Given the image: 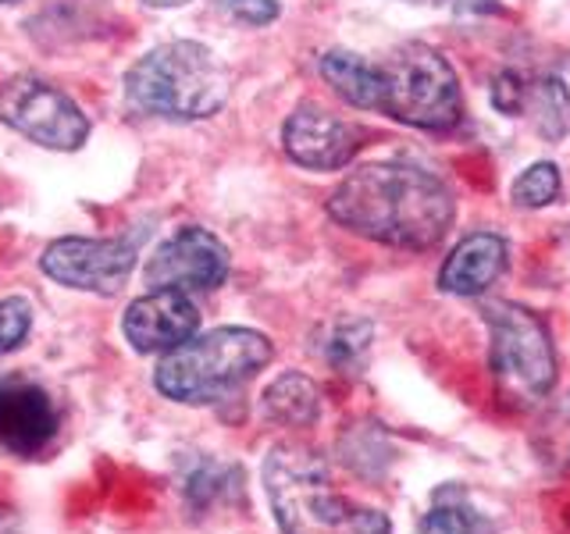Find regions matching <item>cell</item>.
<instances>
[{
    "mask_svg": "<svg viewBox=\"0 0 570 534\" xmlns=\"http://www.w3.org/2000/svg\"><path fill=\"white\" fill-rule=\"evenodd\" d=\"M328 214L353 236L396 249H432L456 218L445 182L410 160H385L350 171L328 196Z\"/></svg>",
    "mask_w": 570,
    "mask_h": 534,
    "instance_id": "6da1fadb",
    "label": "cell"
},
{
    "mask_svg": "<svg viewBox=\"0 0 570 534\" xmlns=\"http://www.w3.org/2000/svg\"><path fill=\"white\" fill-rule=\"evenodd\" d=\"M481 320L489 328V367L499 403L510 414L534 409L557 385V349L546 320L510 299L489 303Z\"/></svg>",
    "mask_w": 570,
    "mask_h": 534,
    "instance_id": "5b68a950",
    "label": "cell"
},
{
    "mask_svg": "<svg viewBox=\"0 0 570 534\" xmlns=\"http://www.w3.org/2000/svg\"><path fill=\"white\" fill-rule=\"evenodd\" d=\"M228 68L193 40L160 43L129 68L125 97L139 115L196 121L218 115L228 100Z\"/></svg>",
    "mask_w": 570,
    "mask_h": 534,
    "instance_id": "3957f363",
    "label": "cell"
},
{
    "mask_svg": "<svg viewBox=\"0 0 570 534\" xmlns=\"http://www.w3.org/2000/svg\"><path fill=\"white\" fill-rule=\"evenodd\" d=\"M218 4L243 26H267L278 18V0H218Z\"/></svg>",
    "mask_w": 570,
    "mask_h": 534,
    "instance_id": "603a6c76",
    "label": "cell"
},
{
    "mask_svg": "<svg viewBox=\"0 0 570 534\" xmlns=\"http://www.w3.org/2000/svg\"><path fill=\"white\" fill-rule=\"evenodd\" d=\"M382 71V115L410 129L445 132L463 118L460 79L435 47L410 40L379 65Z\"/></svg>",
    "mask_w": 570,
    "mask_h": 534,
    "instance_id": "8992f818",
    "label": "cell"
},
{
    "mask_svg": "<svg viewBox=\"0 0 570 534\" xmlns=\"http://www.w3.org/2000/svg\"><path fill=\"white\" fill-rule=\"evenodd\" d=\"M0 4H18V0H0Z\"/></svg>",
    "mask_w": 570,
    "mask_h": 534,
    "instance_id": "83f0119b",
    "label": "cell"
},
{
    "mask_svg": "<svg viewBox=\"0 0 570 534\" xmlns=\"http://www.w3.org/2000/svg\"><path fill=\"white\" fill-rule=\"evenodd\" d=\"M264 414L285 427H311L321 414V388L307 374H282L264 392Z\"/></svg>",
    "mask_w": 570,
    "mask_h": 534,
    "instance_id": "9a60e30c",
    "label": "cell"
},
{
    "mask_svg": "<svg viewBox=\"0 0 570 534\" xmlns=\"http://www.w3.org/2000/svg\"><path fill=\"white\" fill-rule=\"evenodd\" d=\"M364 132L317 103H299L282 125V147L293 165L311 171L346 168L364 147Z\"/></svg>",
    "mask_w": 570,
    "mask_h": 534,
    "instance_id": "30bf717a",
    "label": "cell"
},
{
    "mask_svg": "<svg viewBox=\"0 0 570 534\" xmlns=\"http://www.w3.org/2000/svg\"><path fill=\"white\" fill-rule=\"evenodd\" d=\"M421 534H495V521L468 506L463 498H445L424 513Z\"/></svg>",
    "mask_w": 570,
    "mask_h": 534,
    "instance_id": "d6986e66",
    "label": "cell"
},
{
    "mask_svg": "<svg viewBox=\"0 0 570 534\" xmlns=\"http://www.w3.org/2000/svg\"><path fill=\"white\" fill-rule=\"evenodd\" d=\"M43 275L68 285V289L82 293H100L111 296L118 293L125 278L136 267V246L129 239H79L68 236L43 249L40 257Z\"/></svg>",
    "mask_w": 570,
    "mask_h": 534,
    "instance_id": "ba28073f",
    "label": "cell"
},
{
    "mask_svg": "<svg viewBox=\"0 0 570 534\" xmlns=\"http://www.w3.org/2000/svg\"><path fill=\"white\" fill-rule=\"evenodd\" d=\"M507 257L510 249L503 236H495V231H471V236H463L450 249V257H445L439 271V285L453 296H481L507 271Z\"/></svg>",
    "mask_w": 570,
    "mask_h": 534,
    "instance_id": "4fadbf2b",
    "label": "cell"
},
{
    "mask_svg": "<svg viewBox=\"0 0 570 534\" xmlns=\"http://www.w3.org/2000/svg\"><path fill=\"white\" fill-rule=\"evenodd\" d=\"M196 325H200V310H196L189 293L150 289L147 296L129 303L121 332L136 353H168L193 338Z\"/></svg>",
    "mask_w": 570,
    "mask_h": 534,
    "instance_id": "7c38bea8",
    "label": "cell"
},
{
    "mask_svg": "<svg viewBox=\"0 0 570 534\" xmlns=\"http://www.w3.org/2000/svg\"><path fill=\"white\" fill-rule=\"evenodd\" d=\"M524 111L546 142H560L570 132V89L557 76H542L528 86Z\"/></svg>",
    "mask_w": 570,
    "mask_h": 534,
    "instance_id": "2e32d148",
    "label": "cell"
},
{
    "mask_svg": "<svg viewBox=\"0 0 570 534\" xmlns=\"http://www.w3.org/2000/svg\"><path fill=\"white\" fill-rule=\"evenodd\" d=\"M264 488L282 534H392L385 513L353 506L332 488L328 463L307 445H275L264 459Z\"/></svg>",
    "mask_w": 570,
    "mask_h": 534,
    "instance_id": "7a4b0ae2",
    "label": "cell"
},
{
    "mask_svg": "<svg viewBox=\"0 0 570 534\" xmlns=\"http://www.w3.org/2000/svg\"><path fill=\"white\" fill-rule=\"evenodd\" d=\"M524 100H528V82L517 76V71H499L495 82H492V103H495V111L521 115L524 111Z\"/></svg>",
    "mask_w": 570,
    "mask_h": 534,
    "instance_id": "7402d4cb",
    "label": "cell"
},
{
    "mask_svg": "<svg viewBox=\"0 0 570 534\" xmlns=\"http://www.w3.org/2000/svg\"><path fill=\"white\" fill-rule=\"evenodd\" d=\"M410 4H439V0H410Z\"/></svg>",
    "mask_w": 570,
    "mask_h": 534,
    "instance_id": "4316f807",
    "label": "cell"
},
{
    "mask_svg": "<svg viewBox=\"0 0 570 534\" xmlns=\"http://www.w3.org/2000/svg\"><path fill=\"white\" fill-rule=\"evenodd\" d=\"M371 320L364 317H343L338 325H332L328 338H325V360L343 370V374H356L367 360V349H371Z\"/></svg>",
    "mask_w": 570,
    "mask_h": 534,
    "instance_id": "ac0fdd59",
    "label": "cell"
},
{
    "mask_svg": "<svg viewBox=\"0 0 570 534\" xmlns=\"http://www.w3.org/2000/svg\"><path fill=\"white\" fill-rule=\"evenodd\" d=\"M58 424V406L47 396V388L22 374L0 378V449L29 459L53 442Z\"/></svg>",
    "mask_w": 570,
    "mask_h": 534,
    "instance_id": "8fae6325",
    "label": "cell"
},
{
    "mask_svg": "<svg viewBox=\"0 0 570 534\" xmlns=\"http://www.w3.org/2000/svg\"><path fill=\"white\" fill-rule=\"evenodd\" d=\"M32 328V310L26 299H0V353H11L14 346H22V338Z\"/></svg>",
    "mask_w": 570,
    "mask_h": 534,
    "instance_id": "44dd1931",
    "label": "cell"
},
{
    "mask_svg": "<svg viewBox=\"0 0 570 534\" xmlns=\"http://www.w3.org/2000/svg\"><path fill=\"white\" fill-rule=\"evenodd\" d=\"M272 343L254 328H214L165 353L154 382L175 403H214L246 385L272 360Z\"/></svg>",
    "mask_w": 570,
    "mask_h": 534,
    "instance_id": "277c9868",
    "label": "cell"
},
{
    "mask_svg": "<svg viewBox=\"0 0 570 534\" xmlns=\"http://www.w3.org/2000/svg\"><path fill=\"white\" fill-rule=\"evenodd\" d=\"M321 79L356 111H382V71L379 65L364 61L361 53L328 50L321 58Z\"/></svg>",
    "mask_w": 570,
    "mask_h": 534,
    "instance_id": "5bb4252c",
    "label": "cell"
},
{
    "mask_svg": "<svg viewBox=\"0 0 570 534\" xmlns=\"http://www.w3.org/2000/svg\"><path fill=\"white\" fill-rule=\"evenodd\" d=\"M232 257L225 243L207 228L186 225L171 239H165L147 264L150 289H178V293H210L228 278Z\"/></svg>",
    "mask_w": 570,
    "mask_h": 534,
    "instance_id": "9c48e42d",
    "label": "cell"
},
{
    "mask_svg": "<svg viewBox=\"0 0 570 534\" xmlns=\"http://www.w3.org/2000/svg\"><path fill=\"white\" fill-rule=\"evenodd\" d=\"M0 121L47 150H79L89 136L82 107L36 76H11L0 86Z\"/></svg>",
    "mask_w": 570,
    "mask_h": 534,
    "instance_id": "52a82bcc",
    "label": "cell"
},
{
    "mask_svg": "<svg viewBox=\"0 0 570 534\" xmlns=\"http://www.w3.org/2000/svg\"><path fill=\"white\" fill-rule=\"evenodd\" d=\"M142 4H150V8H183V4H189V0H142Z\"/></svg>",
    "mask_w": 570,
    "mask_h": 534,
    "instance_id": "484cf974",
    "label": "cell"
},
{
    "mask_svg": "<svg viewBox=\"0 0 570 534\" xmlns=\"http://www.w3.org/2000/svg\"><path fill=\"white\" fill-rule=\"evenodd\" d=\"M560 189H563L560 168L549 165V160H539V165L524 168L521 175L513 178L510 200H513V207H521V210H542V207H549L552 200H557Z\"/></svg>",
    "mask_w": 570,
    "mask_h": 534,
    "instance_id": "ffe728a7",
    "label": "cell"
},
{
    "mask_svg": "<svg viewBox=\"0 0 570 534\" xmlns=\"http://www.w3.org/2000/svg\"><path fill=\"white\" fill-rule=\"evenodd\" d=\"M557 264H560L563 271L570 275V231H563L560 243H557Z\"/></svg>",
    "mask_w": 570,
    "mask_h": 534,
    "instance_id": "d4e9b609",
    "label": "cell"
},
{
    "mask_svg": "<svg viewBox=\"0 0 570 534\" xmlns=\"http://www.w3.org/2000/svg\"><path fill=\"white\" fill-rule=\"evenodd\" d=\"M456 8L468 14H489V11H499V0H456Z\"/></svg>",
    "mask_w": 570,
    "mask_h": 534,
    "instance_id": "cb8c5ba5",
    "label": "cell"
},
{
    "mask_svg": "<svg viewBox=\"0 0 570 534\" xmlns=\"http://www.w3.org/2000/svg\"><path fill=\"white\" fill-rule=\"evenodd\" d=\"M531 449L549 471L570 474V388L534 424Z\"/></svg>",
    "mask_w": 570,
    "mask_h": 534,
    "instance_id": "e0dca14e",
    "label": "cell"
}]
</instances>
